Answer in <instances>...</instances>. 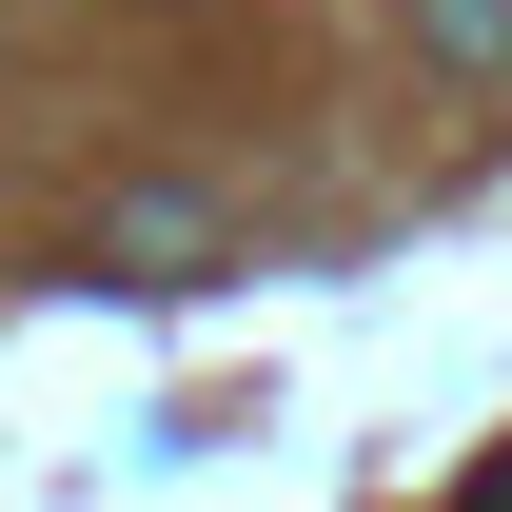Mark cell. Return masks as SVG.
<instances>
[{
  "mask_svg": "<svg viewBox=\"0 0 512 512\" xmlns=\"http://www.w3.org/2000/svg\"><path fill=\"white\" fill-rule=\"evenodd\" d=\"M99 256H119V296H197L217 276V217L197 197H99Z\"/></svg>",
  "mask_w": 512,
  "mask_h": 512,
  "instance_id": "1",
  "label": "cell"
},
{
  "mask_svg": "<svg viewBox=\"0 0 512 512\" xmlns=\"http://www.w3.org/2000/svg\"><path fill=\"white\" fill-rule=\"evenodd\" d=\"M414 20H434V60H453V79H512V0H414Z\"/></svg>",
  "mask_w": 512,
  "mask_h": 512,
  "instance_id": "2",
  "label": "cell"
},
{
  "mask_svg": "<svg viewBox=\"0 0 512 512\" xmlns=\"http://www.w3.org/2000/svg\"><path fill=\"white\" fill-rule=\"evenodd\" d=\"M473 512H512V473H493V493H473Z\"/></svg>",
  "mask_w": 512,
  "mask_h": 512,
  "instance_id": "3",
  "label": "cell"
}]
</instances>
